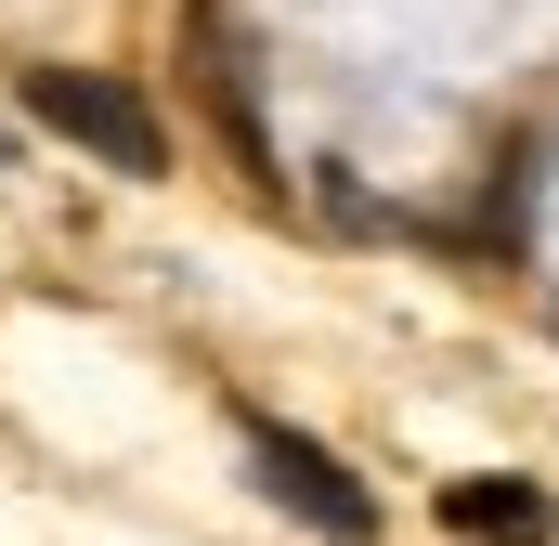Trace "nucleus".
Returning <instances> with one entry per match:
<instances>
[{
  "mask_svg": "<svg viewBox=\"0 0 559 546\" xmlns=\"http://www.w3.org/2000/svg\"><path fill=\"white\" fill-rule=\"evenodd\" d=\"M26 118L52 143H79L92 169H118V182H156V169H169L156 105H143L131 79H105V66H39V79H26Z\"/></svg>",
  "mask_w": 559,
  "mask_h": 546,
  "instance_id": "nucleus-1",
  "label": "nucleus"
},
{
  "mask_svg": "<svg viewBox=\"0 0 559 546\" xmlns=\"http://www.w3.org/2000/svg\"><path fill=\"white\" fill-rule=\"evenodd\" d=\"M248 468H261V495H286V508H299V521H312V534H378V508H365V482H352V468H338V455H325V442H299V429H248Z\"/></svg>",
  "mask_w": 559,
  "mask_h": 546,
  "instance_id": "nucleus-2",
  "label": "nucleus"
},
{
  "mask_svg": "<svg viewBox=\"0 0 559 546\" xmlns=\"http://www.w3.org/2000/svg\"><path fill=\"white\" fill-rule=\"evenodd\" d=\"M442 534H468V546H559V508L534 495V482L468 468V482H442Z\"/></svg>",
  "mask_w": 559,
  "mask_h": 546,
  "instance_id": "nucleus-3",
  "label": "nucleus"
}]
</instances>
